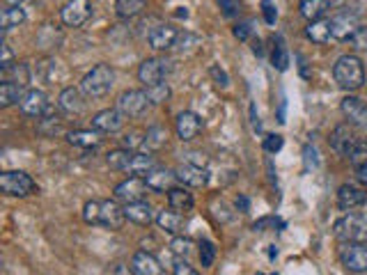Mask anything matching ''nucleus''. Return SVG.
I'll return each mask as SVG.
<instances>
[{"label": "nucleus", "mask_w": 367, "mask_h": 275, "mask_svg": "<svg viewBox=\"0 0 367 275\" xmlns=\"http://www.w3.org/2000/svg\"><path fill=\"white\" fill-rule=\"evenodd\" d=\"M147 97H149V104L152 106H161L170 99V85L168 83H158V85L147 87Z\"/></svg>", "instance_id": "nucleus-36"}, {"label": "nucleus", "mask_w": 367, "mask_h": 275, "mask_svg": "<svg viewBox=\"0 0 367 275\" xmlns=\"http://www.w3.org/2000/svg\"><path fill=\"white\" fill-rule=\"evenodd\" d=\"M248 35H250V23L248 21L246 23H239V26L235 28V37L237 39L244 41V39H248Z\"/></svg>", "instance_id": "nucleus-49"}, {"label": "nucleus", "mask_w": 367, "mask_h": 275, "mask_svg": "<svg viewBox=\"0 0 367 275\" xmlns=\"http://www.w3.org/2000/svg\"><path fill=\"white\" fill-rule=\"evenodd\" d=\"M7 7H21L23 5V0H5Z\"/></svg>", "instance_id": "nucleus-54"}, {"label": "nucleus", "mask_w": 367, "mask_h": 275, "mask_svg": "<svg viewBox=\"0 0 367 275\" xmlns=\"http://www.w3.org/2000/svg\"><path fill=\"white\" fill-rule=\"evenodd\" d=\"M99 211H102V199H90L83 206V220L88 225H99Z\"/></svg>", "instance_id": "nucleus-38"}, {"label": "nucleus", "mask_w": 367, "mask_h": 275, "mask_svg": "<svg viewBox=\"0 0 367 275\" xmlns=\"http://www.w3.org/2000/svg\"><path fill=\"white\" fill-rule=\"evenodd\" d=\"M367 204V193L365 188L356 186V183H342L340 190H338V209L340 211H347L352 213L356 209Z\"/></svg>", "instance_id": "nucleus-12"}, {"label": "nucleus", "mask_w": 367, "mask_h": 275, "mask_svg": "<svg viewBox=\"0 0 367 275\" xmlns=\"http://www.w3.org/2000/svg\"><path fill=\"white\" fill-rule=\"evenodd\" d=\"M356 177H358V181L363 183V186H367V163L358 165V168H356Z\"/></svg>", "instance_id": "nucleus-51"}, {"label": "nucleus", "mask_w": 367, "mask_h": 275, "mask_svg": "<svg viewBox=\"0 0 367 275\" xmlns=\"http://www.w3.org/2000/svg\"><path fill=\"white\" fill-rule=\"evenodd\" d=\"M147 0H115V12L122 19H133L145 10Z\"/></svg>", "instance_id": "nucleus-34"}, {"label": "nucleus", "mask_w": 367, "mask_h": 275, "mask_svg": "<svg viewBox=\"0 0 367 275\" xmlns=\"http://www.w3.org/2000/svg\"><path fill=\"white\" fill-rule=\"evenodd\" d=\"M262 14H264V21L273 26L275 19H278V10H275L273 0H262Z\"/></svg>", "instance_id": "nucleus-42"}, {"label": "nucleus", "mask_w": 367, "mask_h": 275, "mask_svg": "<svg viewBox=\"0 0 367 275\" xmlns=\"http://www.w3.org/2000/svg\"><path fill=\"white\" fill-rule=\"evenodd\" d=\"M14 64H16V62H14V53H12V48L3 41V57H0V69L7 71V69H12Z\"/></svg>", "instance_id": "nucleus-44"}, {"label": "nucleus", "mask_w": 367, "mask_h": 275, "mask_svg": "<svg viewBox=\"0 0 367 275\" xmlns=\"http://www.w3.org/2000/svg\"><path fill=\"white\" fill-rule=\"evenodd\" d=\"M147 190H149V186H147L145 177H129L115 186L113 195L122 204H133V202H143Z\"/></svg>", "instance_id": "nucleus-6"}, {"label": "nucleus", "mask_w": 367, "mask_h": 275, "mask_svg": "<svg viewBox=\"0 0 367 275\" xmlns=\"http://www.w3.org/2000/svg\"><path fill=\"white\" fill-rule=\"evenodd\" d=\"M340 108H342V115H345L347 122L352 124V127L367 131V101L349 94V97L342 99Z\"/></svg>", "instance_id": "nucleus-15"}, {"label": "nucleus", "mask_w": 367, "mask_h": 275, "mask_svg": "<svg viewBox=\"0 0 367 275\" xmlns=\"http://www.w3.org/2000/svg\"><path fill=\"white\" fill-rule=\"evenodd\" d=\"M214 260H216V246L212 241H202V244H200V262H202L205 269H209Z\"/></svg>", "instance_id": "nucleus-39"}, {"label": "nucleus", "mask_w": 367, "mask_h": 275, "mask_svg": "<svg viewBox=\"0 0 367 275\" xmlns=\"http://www.w3.org/2000/svg\"><path fill=\"white\" fill-rule=\"evenodd\" d=\"M219 5H221V10H223V14L228 16H237L239 14V0H219Z\"/></svg>", "instance_id": "nucleus-45"}, {"label": "nucleus", "mask_w": 367, "mask_h": 275, "mask_svg": "<svg viewBox=\"0 0 367 275\" xmlns=\"http://www.w3.org/2000/svg\"><path fill=\"white\" fill-rule=\"evenodd\" d=\"M195 199H193V193H188L186 186H174L170 193H168V206L172 211L177 213H186L193 209Z\"/></svg>", "instance_id": "nucleus-26"}, {"label": "nucleus", "mask_w": 367, "mask_h": 275, "mask_svg": "<svg viewBox=\"0 0 367 275\" xmlns=\"http://www.w3.org/2000/svg\"><path fill=\"white\" fill-rule=\"evenodd\" d=\"M165 73H168V62L161 60V57H147V60H143V64L138 66V80L143 83L145 87L163 83Z\"/></svg>", "instance_id": "nucleus-13"}, {"label": "nucleus", "mask_w": 367, "mask_h": 275, "mask_svg": "<svg viewBox=\"0 0 367 275\" xmlns=\"http://www.w3.org/2000/svg\"><path fill=\"white\" fill-rule=\"evenodd\" d=\"M333 237L340 244H367V218L361 213H345L333 225Z\"/></svg>", "instance_id": "nucleus-3"}, {"label": "nucleus", "mask_w": 367, "mask_h": 275, "mask_svg": "<svg viewBox=\"0 0 367 275\" xmlns=\"http://www.w3.org/2000/svg\"><path fill=\"white\" fill-rule=\"evenodd\" d=\"M354 44H356V48H365L367 46V32H365V28H361L356 32V37L352 39Z\"/></svg>", "instance_id": "nucleus-50"}, {"label": "nucleus", "mask_w": 367, "mask_h": 275, "mask_svg": "<svg viewBox=\"0 0 367 275\" xmlns=\"http://www.w3.org/2000/svg\"><path fill=\"white\" fill-rule=\"evenodd\" d=\"M115 85V71L111 64H97L81 80V92L88 99H104L111 94Z\"/></svg>", "instance_id": "nucleus-2"}, {"label": "nucleus", "mask_w": 367, "mask_h": 275, "mask_svg": "<svg viewBox=\"0 0 367 275\" xmlns=\"http://www.w3.org/2000/svg\"><path fill=\"white\" fill-rule=\"evenodd\" d=\"M122 143H124V149H131L133 152V147H143V138H138V133H127V136L122 138Z\"/></svg>", "instance_id": "nucleus-47"}, {"label": "nucleus", "mask_w": 367, "mask_h": 275, "mask_svg": "<svg viewBox=\"0 0 367 275\" xmlns=\"http://www.w3.org/2000/svg\"><path fill=\"white\" fill-rule=\"evenodd\" d=\"M257 275H264V273H257Z\"/></svg>", "instance_id": "nucleus-55"}, {"label": "nucleus", "mask_w": 367, "mask_h": 275, "mask_svg": "<svg viewBox=\"0 0 367 275\" xmlns=\"http://www.w3.org/2000/svg\"><path fill=\"white\" fill-rule=\"evenodd\" d=\"M174 131H177V138L181 143H191V140H195L200 136V131H202V120H200V115L193 111H181L177 115V120H174Z\"/></svg>", "instance_id": "nucleus-14"}, {"label": "nucleus", "mask_w": 367, "mask_h": 275, "mask_svg": "<svg viewBox=\"0 0 367 275\" xmlns=\"http://www.w3.org/2000/svg\"><path fill=\"white\" fill-rule=\"evenodd\" d=\"M282 145H285V140H282V136H266V138H264V149H266L269 154L280 152Z\"/></svg>", "instance_id": "nucleus-43"}, {"label": "nucleus", "mask_w": 367, "mask_h": 275, "mask_svg": "<svg viewBox=\"0 0 367 275\" xmlns=\"http://www.w3.org/2000/svg\"><path fill=\"white\" fill-rule=\"evenodd\" d=\"M83 92L81 87H64L60 92V97H57V106H60V111L69 113V115H81L85 111V101H83Z\"/></svg>", "instance_id": "nucleus-22"}, {"label": "nucleus", "mask_w": 367, "mask_h": 275, "mask_svg": "<svg viewBox=\"0 0 367 275\" xmlns=\"http://www.w3.org/2000/svg\"><path fill=\"white\" fill-rule=\"evenodd\" d=\"M19 108H21V113L26 115V118L41 120L48 111H51V101H48L46 92H41V90H28L26 94L21 97Z\"/></svg>", "instance_id": "nucleus-10"}, {"label": "nucleus", "mask_w": 367, "mask_h": 275, "mask_svg": "<svg viewBox=\"0 0 367 275\" xmlns=\"http://www.w3.org/2000/svg\"><path fill=\"white\" fill-rule=\"evenodd\" d=\"M177 39H179V32L177 28H172V26H156L152 32H149V46L154 48V51H168V48L172 46H177Z\"/></svg>", "instance_id": "nucleus-18"}, {"label": "nucleus", "mask_w": 367, "mask_h": 275, "mask_svg": "<svg viewBox=\"0 0 367 275\" xmlns=\"http://www.w3.org/2000/svg\"><path fill=\"white\" fill-rule=\"evenodd\" d=\"M298 12L307 21H319V19H326V14L331 12V3L328 0H301L298 3Z\"/></svg>", "instance_id": "nucleus-25"}, {"label": "nucleus", "mask_w": 367, "mask_h": 275, "mask_svg": "<svg viewBox=\"0 0 367 275\" xmlns=\"http://www.w3.org/2000/svg\"><path fill=\"white\" fill-rule=\"evenodd\" d=\"M358 140H361V138L356 136V129L349 122L338 124V127L333 129V133H331V147H333V152L340 154V156H347V158H349V154H352V149L356 147Z\"/></svg>", "instance_id": "nucleus-11"}, {"label": "nucleus", "mask_w": 367, "mask_h": 275, "mask_svg": "<svg viewBox=\"0 0 367 275\" xmlns=\"http://www.w3.org/2000/svg\"><path fill=\"white\" fill-rule=\"evenodd\" d=\"M172 275H200V273L193 269V266H188L186 262H177V264H174Z\"/></svg>", "instance_id": "nucleus-48"}, {"label": "nucleus", "mask_w": 367, "mask_h": 275, "mask_svg": "<svg viewBox=\"0 0 367 275\" xmlns=\"http://www.w3.org/2000/svg\"><path fill=\"white\" fill-rule=\"evenodd\" d=\"M156 223L163 232H168V234H172V237H179V232L184 227V213H177L172 209H168V211L163 209V211H158Z\"/></svg>", "instance_id": "nucleus-29"}, {"label": "nucleus", "mask_w": 367, "mask_h": 275, "mask_svg": "<svg viewBox=\"0 0 367 275\" xmlns=\"http://www.w3.org/2000/svg\"><path fill=\"white\" fill-rule=\"evenodd\" d=\"M237 209L248 211V199H246V197H237Z\"/></svg>", "instance_id": "nucleus-53"}, {"label": "nucleus", "mask_w": 367, "mask_h": 275, "mask_svg": "<svg viewBox=\"0 0 367 275\" xmlns=\"http://www.w3.org/2000/svg\"><path fill=\"white\" fill-rule=\"evenodd\" d=\"M111 275H136V273H133V269H129V266L118 264V266H115V269H113Z\"/></svg>", "instance_id": "nucleus-52"}, {"label": "nucleus", "mask_w": 367, "mask_h": 275, "mask_svg": "<svg viewBox=\"0 0 367 275\" xmlns=\"http://www.w3.org/2000/svg\"><path fill=\"white\" fill-rule=\"evenodd\" d=\"M67 140H69V145H74V147L95 149V147L102 145V131H97V129H76V131L67 133Z\"/></svg>", "instance_id": "nucleus-24"}, {"label": "nucleus", "mask_w": 367, "mask_h": 275, "mask_svg": "<svg viewBox=\"0 0 367 275\" xmlns=\"http://www.w3.org/2000/svg\"><path fill=\"white\" fill-rule=\"evenodd\" d=\"M131 269L136 275H165L163 266L158 264L156 257L152 253H147V250H138V253L133 255Z\"/></svg>", "instance_id": "nucleus-19"}, {"label": "nucleus", "mask_w": 367, "mask_h": 275, "mask_svg": "<svg viewBox=\"0 0 367 275\" xmlns=\"http://www.w3.org/2000/svg\"><path fill=\"white\" fill-rule=\"evenodd\" d=\"M23 21H26V10L23 7H5L3 14H0V28H3V32L19 28Z\"/></svg>", "instance_id": "nucleus-33"}, {"label": "nucleus", "mask_w": 367, "mask_h": 275, "mask_svg": "<svg viewBox=\"0 0 367 275\" xmlns=\"http://www.w3.org/2000/svg\"><path fill=\"white\" fill-rule=\"evenodd\" d=\"M127 213L124 206H120L118 199H102V211H99V225L106 230H122Z\"/></svg>", "instance_id": "nucleus-16"}, {"label": "nucleus", "mask_w": 367, "mask_h": 275, "mask_svg": "<svg viewBox=\"0 0 367 275\" xmlns=\"http://www.w3.org/2000/svg\"><path fill=\"white\" fill-rule=\"evenodd\" d=\"M149 106L152 104H149V97L145 90H127L122 92L118 99V111L124 118H140V115H145Z\"/></svg>", "instance_id": "nucleus-7"}, {"label": "nucleus", "mask_w": 367, "mask_h": 275, "mask_svg": "<svg viewBox=\"0 0 367 275\" xmlns=\"http://www.w3.org/2000/svg\"><path fill=\"white\" fill-rule=\"evenodd\" d=\"M212 76H214L216 85H219V87H228V85H230L228 73H225L223 69H219V64H214V66H212Z\"/></svg>", "instance_id": "nucleus-46"}, {"label": "nucleus", "mask_w": 367, "mask_h": 275, "mask_svg": "<svg viewBox=\"0 0 367 275\" xmlns=\"http://www.w3.org/2000/svg\"><path fill=\"white\" fill-rule=\"evenodd\" d=\"M0 190L10 197H28L37 190V183L21 170H5L0 174Z\"/></svg>", "instance_id": "nucleus-4"}, {"label": "nucleus", "mask_w": 367, "mask_h": 275, "mask_svg": "<svg viewBox=\"0 0 367 275\" xmlns=\"http://www.w3.org/2000/svg\"><path fill=\"white\" fill-rule=\"evenodd\" d=\"M158 165L154 161V156L152 154H147V152H138V154H133L131 158V165H129V174L131 177H147L149 172L156 170Z\"/></svg>", "instance_id": "nucleus-28"}, {"label": "nucleus", "mask_w": 367, "mask_h": 275, "mask_svg": "<svg viewBox=\"0 0 367 275\" xmlns=\"http://www.w3.org/2000/svg\"><path fill=\"white\" fill-rule=\"evenodd\" d=\"M136 152H131V149H113V152H108L106 156V163L111 170H120V172H127L129 165H131V158Z\"/></svg>", "instance_id": "nucleus-32"}, {"label": "nucleus", "mask_w": 367, "mask_h": 275, "mask_svg": "<svg viewBox=\"0 0 367 275\" xmlns=\"http://www.w3.org/2000/svg\"><path fill=\"white\" fill-rule=\"evenodd\" d=\"M23 94H26V92H23L21 85H16L12 80H3L0 83V108H10L14 104H19Z\"/></svg>", "instance_id": "nucleus-31"}, {"label": "nucleus", "mask_w": 367, "mask_h": 275, "mask_svg": "<svg viewBox=\"0 0 367 275\" xmlns=\"http://www.w3.org/2000/svg\"><path fill=\"white\" fill-rule=\"evenodd\" d=\"M333 78L345 92H358L365 85V64L358 55H342L340 60L333 64Z\"/></svg>", "instance_id": "nucleus-1"}, {"label": "nucleus", "mask_w": 367, "mask_h": 275, "mask_svg": "<svg viewBox=\"0 0 367 275\" xmlns=\"http://www.w3.org/2000/svg\"><path fill=\"white\" fill-rule=\"evenodd\" d=\"M349 161H352L356 168L367 163V140H358L356 147L352 149V154H349Z\"/></svg>", "instance_id": "nucleus-41"}, {"label": "nucleus", "mask_w": 367, "mask_h": 275, "mask_svg": "<svg viewBox=\"0 0 367 275\" xmlns=\"http://www.w3.org/2000/svg\"><path fill=\"white\" fill-rule=\"evenodd\" d=\"M3 73H5V80H12V83H16V85H21L23 90L28 87V83H30V69H28V64L16 62L12 69H7Z\"/></svg>", "instance_id": "nucleus-35"}, {"label": "nucleus", "mask_w": 367, "mask_h": 275, "mask_svg": "<svg viewBox=\"0 0 367 275\" xmlns=\"http://www.w3.org/2000/svg\"><path fill=\"white\" fill-rule=\"evenodd\" d=\"M170 250H172L174 257H184V260H186V257L191 255V250H193V241L186 239V237H174L170 241Z\"/></svg>", "instance_id": "nucleus-37"}, {"label": "nucleus", "mask_w": 367, "mask_h": 275, "mask_svg": "<svg viewBox=\"0 0 367 275\" xmlns=\"http://www.w3.org/2000/svg\"><path fill=\"white\" fill-rule=\"evenodd\" d=\"M124 213H127V220L140 225V227H147V225H152L156 220L154 216V209L149 202H133V204H124Z\"/></svg>", "instance_id": "nucleus-23"}, {"label": "nucleus", "mask_w": 367, "mask_h": 275, "mask_svg": "<svg viewBox=\"0 0 367 275\" xmlns=\"http://www.w3.org/2000/svg\"><path fill=\"white\" fill-rule=\"evenodd\" d=\"M289 64V55H287V48L282 46V41H278V46L273 48V66L278 71H285Z\"/></svg>", "instance_id": "nucleus-40"}, {"label": "nucleus", "mask_w": 367, "mask_h": 275, "mask_svg": "<svg viewBox=\"0 0 367 275\" xmlns=\"http://www.w3.org/2000/svg\"><path fill=\"white\" fill-rule=\"evenodd\" d=\"M338 257L345 271L354 275L367 273V244H342Z\"/></svg>", "instance_id": "nucleus-5"}, {"label": "nucleus", "mask_w": 367, "mask_h": 275, "mask_svg": "<svg viewBox=\"0 0 367 275\" xmlns=\"http://www.w3.org/2000/svg\"><path fill=\"white\" fill-rule=\"evenodd\" d=\"M165 143H168V129L165 127H149L145 138H143V147H140V152H147V154H154L158 149H163Z\"/></svg>", "instance_id": "nucleus-27"}, {"label": "nucleus", "mask_w": 367, "mask_h": 275, "mask_svg": "<svg viewBox=\"0 0 367 275\" xmlns=\"http://www.w3.org/2000/svg\"><path fill=\"white\" fill-rule=\"evenodd\" d=\"M92 16L90 0H67V5L60 10V19L67 28H81L85 26Z\"/></svg>", "instance_id": "nucleus-8"}, {"label": "nucleus", "mask_w": 367, "mask_h": 275, "mask_svg": "<svg viewBox=\"0 0 367 275\" xmlns=\"http://www.w3.org/2000/svg\"><path fill=\"white\" fill-rule=\"evenodd\" d=\"M174 172H177L179 183H184V186H188V188H202L207 183V170L202 168V165L181 163Z\"/></svg>", "instance_id": "nucleus-20"}, {"label": "nucleus", "mask_w": 367, "mask_h": 275, "mask_svg": "<svg viewBox=\"0 0 367 275\" xmlns=\"http://www.w3.org/2000/svg\"><path fill=\"white\" fill-rule=\"evenodd\" d=\"M147 186L149 190H156V193H170V190L177 186V172L172 170H163V168H156L147 174Z\"/></svg>", "instance_id": "nucleus-21"}, {"label": "nucleus", "mask_w": 367, "mask_h": 275, "mask_svg": "<svg viewBox=\"0 0 367 275\" xmlns=\"http://www.w3.org/2000/svg\"><path fill=\"white\" fill-rule=\"evenodd\" d=\"M358 30H361L358 16L349 10H342L331 19V32H333V39L335 41H352Z\"/></svg>", "instance_id": "nucleus-9"}, {"label": "nucleus", "mask_w": 367, "mask_h": 275, "mask_svg": "<svg viewBox=\"0 0 367 275\" xmlns=\"http://www.w3.org/2000/svg\"><path fill=\"white\" fill-rule=\"evenodd\" d=\"M124 127V115L118 108H104L92 118V129L102 131V133H118Z\"/></svg>", "instance_id": "nucleus-17"}, {"label": "nucleus", "mask_w": 367, "mask_h": 275, "mask_svg": "<svg viewBox=\"0 0 367 275\" xmlns=\"http://www.w3.org/2000/svg\"><path fill=\"white\" fill-rule=\"evenodd\" d=\"M305 37L312 39L314 44H326V41L333 39V32H331V19H319V21H312L307 23L305 28Z\"/></svg>", "instance_id": "nucleus-30"}]
</instances>
